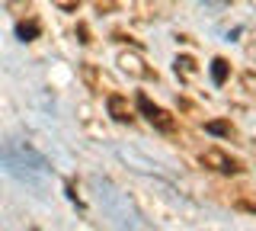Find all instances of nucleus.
Here are the masks:
<instances>
[{
  "label": "nucleus",
  "instance_id": "1",
  "mask_svg": "<svg viewBox=\"0 0 256 231\" xmlns=\"http://www.w3.org/2000/svg\"><path fill=\"white\" fill-rule=\"evenodd\" d=\"M212 74H214V81H224V74H228V71H224V61H214V68H212Z\"/></svg>",
  "mask_w": 256,
  "mask_h": 231
}]
</instances>
